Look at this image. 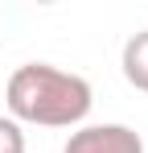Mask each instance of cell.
I'll use <instances>...</instances> for the list:
<instances>
[{
	"label": "cell",
	"instance_id": "obj_3",
	"mask_svg": "<svg viewBox=\"0 0 148 153\" xmlns=\"http://www.w3.org/2000/svg\"><path fill=\"white\" fill-rule=\"evenodd\" d=\"M119 66H123V79L148 95V29L132 33L123 42V54H119Z\"/></svg>",
	"mask_w": 148,
	"mask_h": 153
},
{
	"label": "cell",
	"instance_id": "obj_4",
	"mask_svg": "<svg viewBox=\"0 0 148 153\" xmlns=\"http://www.w3.org/2000/svg\"><path fill=\"white\" fill-rule=\"evenodd\" d=\"M25 128L12 116H0V153H25Z\"/></svg>",
	"mask_w": 148,
	"mask_h": 153
},
{
	"label": "cell",
	"instance_id": "obj_1",
	"mask_svg": "<svg viewBox=\"0 0 148 153\" xmlns=\"http://www.w3.org/2000/svg\"><path fill=\"white\" fill-rule=\"evenodd\" d=\"M8 116L17 124H41V128H78L91 116L95 91L74 71L49 66V62H25L8 75L4 87Z\"/></svg>",
	"mask_w": 148,
	"mask_h": 153
},
{
	"label": "cell",
	"instance_id": "obj_2",
	"mask_svg": "<svg viewBox=\"0 0 148 153\" xmlns=\"http://www.w3.org/2000/svg\"><path fill=\"white\" fill-rule=\"evenodd\" d=\"M62 153H144V137L127 124H78Z\"/></svg>",
	"mask_w": 148,
	"mask_h": 153
}]
</instances>
